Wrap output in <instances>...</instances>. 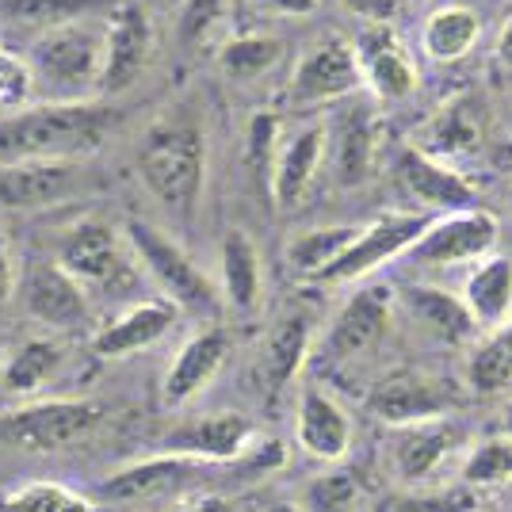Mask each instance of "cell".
<instances>
[{"instance_id":"cell-41","label":"cell","mask_w":512,"mask_h":512,"mask_svg":"<svg viewBox=\"0 0 512 512\" xmlns=\"http://www.w3.org/2000/svg\"><path fill=\"white\" fill-rule=\"evenodd\" d=\"M276 150H279V119L268 115V111H260V115H253V123H249V150H245V157H249L253 172L264 176V184L272 176Z\"/></svg>"},{"instance_id":"cell-48","label":"cell","mask_w":512,"mask_h":512,"mask_svg":"<svg viewBox=\"0 0 512 512\" xmlns=\"http://www.w3.org/2000/svg\"><path fill=\"white\" fill-rule=\"evenodd\" d=\"M264 512H302L299 505H291V501H276V505H268Z\"/></svg>"},{"instance_id":"cell-6","label":"cell","mask_w":512,"mask_h":512,"mask_svg":"<svg viewBox=\"0 0 512 512\" xmlns=\"http://www.w3.org/2000/svg\"><path fill=\"white\" fill-rule=\"evenodd\" d=\"M463 390L425 367H394L367 390V413L386 428L440 421L463 406Z\"/></svg>"},{"instance_id":"cell-11","label":"cell","mask_w":512,"mask_h":512,"mask_svg":"<svg viewBox=\"0 0 512 512\" xmlns=\"http://www.w3.org/2000/svg\"><path fill=\"white\" fill-rule=\"evenodd\" d=\"M428 222H432V214L417 211H394L375 218V222H367V226H360L356 241L337 256V264L321 272L318 283H356V279H367L371 272H379L383 264H390L394 256L409 253L413 241L425 234Z\"/></svg>"},{"instance_id":"cell-10","label":"cell","mask_w":512,"mask_h":512,"mask_svg":"<svg viewBox=\"0 0 512 512\" xmlns=\"http://www.w3.org/2000/svg\"><path fill=\"white\" fill-rule=\"evenodd\" d=\"M363 92V73L356 62L352 43H344L337 35L314 43L302 54L291 81H287V100L295 107H318V104H341Z\"/></svg>"},{"instance_id":"cell-14","label":"cell","mask_w":512,"mask_h":512,"mask_svg":"<svg viewBox=\"0 0 512 512\" xmlns=\"http://www.w3.org/2000/svg\"><path fill=\"white\" fill-rule=\"evenodd\" d=\"M379 119L367 104H341V111L325 123V165L333 169L337 184L356 188L379 165Z\"/></svg>"},{"instance_id":"cell-17","label":"cell","mask_w":512,"mask_h":512,"mask_svg":"<svg viewBox=\"0 0 512 512\" xmlns=\"http://www.w3.org/2000/svg\"><path fill=\"white\" fill-rule=\"evenodd\" d=\"M390 176H394L398 192L417 199L425 211L451 214L474 207V184H470L467 176L459 169H451V165L432 161V157H425V153L413 150V146L394 150V157H390Z\"/></svg>"},{"instance_id":"cell-44","label":"cell","mask_w":512,"mask_h":512,"mask_svg":"<svg viewBox=\"0 0 512 512\" xmlns=\"http://www.w3.org/2000/svg\"><path fill=\"white\" fill-rule=\"evenodd\" d=\"M16 287H20V276H16V256H12L8 237L0 234V306H8V302H12Z\"/></svg>"},{"instance_id":"cell-52","label":"cell","mask_w":512,"mask_h":512,"mask_svg":"<svg viewBox=\"0 0 512 512\" xmlns=\"http://www.w3.org/2000/svg\"><path fill=\"white\" fill-rule=\"evenodd\" d=\"M417 4H425V0H417Z\"/></svg>"},{"instance_id":"cell-27","label":"cell","mask_w":512,"mask_h":512,"mask_svg":"<svg viewBox=\"0 0 512 512\" xmlns=\"http://www.w3.org/2000/svg\"><path fill=\"white\" fill-rule=\"evenodd\" d=\"M199 467H203V463H195V459L157 451L153 459H138V463H130V467L111 470L104 482H100V497H104V501H115V505H119V501H146V497H157V493L180 490Z\"/></svg>"},{"instance_id":"cell-22","label":"cell","mask_w":512,"mask_h":512,"mask_svg":"<svg viewBox=\"0 0 512 512\" xmlns=\"http://www.w3.org/2000/svg\"><path fill=\"white\" fill-rule=\"evenodd\" d=\"M325 169V127H299L291 138H279L272 176H268V192L276 199L279 211H299L310 199L314 180Z\"/></svg>"},{"instance_id":"cell-30","label":"cell","mask_w":512,"mask_h":512,"mask_svg":"<svg viewBox=\"0 0 512 512\" xmlns=\"http://www.w3.org/2000/svg\"><path fill=\"white\" fill-rule=\"evenodd\" d=\"M65 360V348L54 337H27L0 356V394L4 398H31L39 394Z\"/></svg>"},{"instance_id":"cell-40","label":"cell","mask_w":512,"mask_h":512,"mask_svg":"<svg viewBox=\"0 0 512 512\" xmlns=\"http://www.w3.org/2000/svg\"><path fill=\"white\" fill-rule=\"evenodd\" d=\"M234 0H184V12L176 23V35L184 46H203L226 23Z\"/></svg>"},{"instance_id":"cell-3","label":"cell","mask_w":512,"mask_h":512,"mask_svg":"<svg viewBox=\"0 0 512 512\" xmlns=\"http://www.w3.org/2000/svg\"><path fill=\"white\" fill-rule=\"evenodd\" d=\"M23 65L31 73V88L46 92L54 104L92 100L104 65V23L88 16L46 31L43 39L27 46Z\"/></svg>"},{"instance_id":"cell-35","label":"cell","mask_w":512,"mask_h":512,"mask_svg":"<svg viewBox=\"0 0 512 512\" xmlns=\"http://www.w3.org/2000/svg\"><path fill=\"white\" fill-rule=\"evenodd\" d=\"M0 512H100L92 497L69 490L62 482H23L0 493Z\"/></svg>"},{"instance_id":"cell-45","label":"cell","mask_w":512,"mask_h":512,"mask_svg":"<svg viewBox=\"0 0 512 512\" xmlns=\"http://www.w3.org/2000/svg\"><path fill=\"white\" fill-rule=\"evenodd\" d=\"M249 4L264 16H310L318 8V0H249Z\"/></svg>"},{"instance_id":"cell-51","label":"cell","mask_w":512,"mask_h":512,"mask_svg":"<svg viewBox=\"0 0 512 512\" xmlns=\"http://www.w3.org/2000/svg\"><path fill=\"white\" fill-rule=\"evenodd\" d=\"M509 207H512V192H509Z\"/></svg>"},{"instance_id":"cell-37","label":"cell","mask_w":512,"mask_h":512,"mask_svg":"<svg viewBox=\"0 0 512 512\" xmlns=\"http://www.w3.org/2000/svg\"><path fill=\"white\" fill-rule=\"evenodd\" d=\"M459 482L467 490H493V486H509L512 482V440L509 436H490L482 444H474L467 463L459 470Z\"/></svg>"},{"instance_id":"cell-23","label":"cell","mask_w":512,"mask_h":512,"mask_svg":"<svg viewBox=\"0 0 512 512\" xmlns=\"http://www.w3.org/2000/svg\"><path fill=\"white\" fill-rule=\"evenodd\" d=\"M417 134H421V138L409 142L413 150H421L425 157L440 161V165L459 169V161L474 157V153L482 150V142H486L482 107H478V100H467V96L448 100Z\"/></svg>"},{"instance_id":"cell-50","label":"cell","mask_w":512,"mask_h":512,"mask_svg":"<svg viewBox=\"0 0 512 512\" xmlns=\"http://www.w3.org/2000/svg\"><path fill=\"white\" fill-rule=\"evenodd\" d=\"M505 490H509V497H512V482H509V486H505Z\"/></svg>"},{"instance_id":"cell-24","label":"cell","mask_w":512,"mask_h":512,"mask_svg":"<svg viewBox=\"0 0 512 512\" xmlns=\"http://www.w3.org/2000/svg\"><path fill=\"white\" fill-rule=\"evenodd\" d=\"M180 318V310L165 299L134 302L119 318H111L92 333V352L100 360H127L134 352H146L157 341H165L172 325Z\"/></svg>"},{"instance_id":"cell-33","label":"cell","mask_w":512,"mask_h":512,"mask_svg":"<svg viewBox=\"0 0 512 512\" xmlns=\"http://www.w3.org/2000/svg\"><path fill=\"white\" fill-rule=\"evenodd\" d=\"M360 226H318V230H302L287 241V264L306 279H321L325 268L337 264V256L356 241Z\"/></svg>"},{"instance_id":"cell-19","label":"cell","mask_w":512,"mask_h":512,"mask_svg":"<svg viewBox=\"0 0 512 512\" xmlns=\"http://www.w3.org/2000/svg\"><path fill=\"white\" fill-rule=\"evenodd\" d=\"M23 310L54 333H77L92 321V299L73 276H65L54 260L35 264L23 279Z\"/></svg>"},{"instance_id":"cell-34","label":"cell","mask_w":512,"mask_h":512,"mask_svg":"<svg viewBox=\"0 0 512 512\" xmlns=\"http://www.w3.org/2000/svg\"><path fill=\"white\" fill-rule=\"evenodd\" d=\"M467 383L474 394H501L512 386V318L474 344L467 360Z\"/></svg>"},{"instance_id":"cell-46","label":"cell","mask_w":512,"mask_h":512,"mask_svg":"<svg viewBox=\"0 0 512 512\" xmlns=\"http://www.w3.org/2000/svg\"><path fill=\"white\" fill-rule=\"evenodd\" d=\"M169 512H230V505L222 497H188L184 505H176Z\"/></svg>"},{"instance_id":"cell-15","label":"cell","mask_w":512,"mask_h":512,"mask_svg":"<svg viewBox=\"0 0 512 512\" xmlns=\"http://www.w3.org/2000/svg\"><path fill=\"white\" fill-rule=\"evenodd\" d=\"M153 50V27L142 4H123L104 23V65L96 96H119L138 85Z\"/></svg>"},{"instance_id":"cell-2","label":"cell","mask_w":512,"mask_h":512,"mask_svg":"<svg viewBox=\"0 0 512 512\" xmlns=\"http://www.w3.org/2000/svg\"><path fill=\"white\" fill-rule=\"evenodd\" d=\"M134 169L142 176L146 192L169 207L180 218H192L199 207V195L207 184V138L203 127L176 115V119H161L157 127L146 130Z\"/></svg>"},{"instance_id":"cell-38","label":"cell","mask_w":512,"mask_h":512,"mask_svg":"<svg viewBox=\"0 0 512 512\" xmlns=\"http://www.w3.org/2000/svg\"><path fill=\"white\" fill-rule=\"evenodd\" d=\"M279 54H283V46L272 35H237L218 50V65L234 81H253L279 62Z\"/></svg>"},{"instance_id":"cell-28","label":"cell","mask_w":512,"mask_h":512,"mask_svg":"<svg viewBox=\"0 0 512 512\" xmlns=\"http://www.w3.org/2000/svg\"><path fill=\"white\" fill-rule=\"evenodd\" d=\"M310 318L306 314H283V318L268 329V337L260 344V360H256V375L268 394H279L299 379V371L310 360Z\"/></svg>"},{"instance_id":"cell-13","label":"cell","mask_w":512,"mask_h":512,"mask_svg":"<svg viewBox=\"0 0 512 512\" xmlns=\"http://www.w3.org/2000/svg\"><path fill=\"white\" fill-rule=\"evenodd\" d=\"M256 436L260 432L245 413L226 409V413H203V417H192V421H180L176 428H169L161 436V451L214 467V463H237L256 444Z\"/></svg>"},{"instance_id":"cell-29","label":"cell","mask_w":512,"mask_h":512,"mask_svg":"<svg viewBox=\"0 0 512 512\" xmlns=\"http://www.w3.org/2000/svg\"><path fill=\"white\" fill-rule=\"evenodd\" d=\"M402 306L409 310L413 325L436 344L459 348V344H467L478 333L467 306L459 302V295L440 291V287H409V291H402Z\"/></svg>"},{"instance_id":"cell-20","label":"cell","mask_w":512,"mask_h":512,"mask_svg":"<svg viewBox=\"0 0 512 512\" xmlns=\"http://www.w3.org/2000/svg\"><path fill=\"white\" fill-rule=\"evenodd\" d=\"M295 440L299 448L318 459L337 467L348 448H352V417L348 409L325 390V386L310 383L299 390V402H295Z\"/></svg>"},{"instance_id":"cell-26","label":"cell","mask_w":512,"mask_h":512,"mask_svg":"<svg viewBox=\"0 0 512 512\" xmlns=\"http://www.w3.org/2000/svg\"><path fill=\"white\" fill-rule=\"evenodd\" d=\"M459 302L467 306L474 329L493 333L512 318V256L490 253L470 264Z\"/></svg>"},{"instance_id":"cell-49","label":"cell","mask_w":512,"mask_h":512,"mask_svg":"<svg viewBox=\"0 0 512 512\" xmlns=\"http://www.w3.org/2000/svg\"><path fill=\"white\" fill-rule=\"evenodd\" d=\"M505 436L512 440V402H509V409H505Z\"/></svg>"},{"instance_id":"cell-21","label":"cell","mask_w":512,"mask_h":512,"mask_svg":"<svg viewBox=\"0 0 512 512\" xmlns=\"http://www.w3.org/2000/svg\"><path fill=\"white\" fill-rule=\"evenodd\" d=\"M77 192V161H4L0 165V207L4 211H46Z\"/></svg>"},{"instance_id":"cell-1","label":"cell","mask_w":512,"mask_h":512,"mask_svg":"<svg viewBox=\"0 0 512 512\" xmlns=\"http://www.w3.org/2000/svg\"><path fill=\"white\" fill-rule=\"evenodd\" d=\"M119 111L100 100L20 107L0 119V165L4 161H77L107 142Z\"/></svg>"},{"instance_id":"cell-43","label":"cell","mask_w":512,"mask_h":512,"mask_svg":"<svg viewBox=\"0 0 512 512\" xmlns=\"http://www.w3.org/2000/svg\"><path fill=\"white\" fill-rule=\"evenodd\" d=\"M341 4L360 23H390L402 8V0H341Z\"/></svg>"},{"instance_id":"cell-8","label":"cell","mask_w":512,"mask_h":512,"mask_svg":"<svg viewBox=\"0 0 512 512\" xmlns=\"http://www.w3.org/2000/svg\"><path fill=\"white\" fill-rule=\"evenodd\" d=\"M394 302H398V295L386 283L360 287L337 310V318L329 321L325 337L318 341V363L337 367V363L360 360L375 344H383V337L390 333V321H394Z\"/></svg>"},{"instance_id":"cell-7","label":"cell","mask_w":512,"mask_h":512,"mask_svg":"<svg viewBox=\"0 0 512 512\" xmlns=\"http://www.w3.org/2000/svg\"><path fill=\"white\" fill-rule=\"evenodd\" d=\"M100 425V406L85 398H46V402H23L0 413V444L35 455H50L77 444Z\"/></svg>"},{"instance_id":"cell-25","label":"cell","mask_w":512,"mask_h":512,"mask_svg":"<svg viewBox=\"0 0 512 512\" xmlns=\"http://www.w3.org/2000/svg\"><path fill=\"white\" fill-rule=\"evenodd\" d=\"M218 295L237 318H253L264 302V264L245 230H230L218 249Z\"/></svg>"},{"instance_id":"cell-47","label":"cell","mask_w":512,"mask_h":512,"mask_svg":"<svg viewBox=\"0 0 512 512\" xmlns=\"http://www.w3.org/2000/svg\"><path fill=\"white\" fill-rule=\"evenodd\" d=\"M497 62H501L512 73V16L505 20L501 35H497Z\"/></svg>"},{"instance_id":"cell-39","label":"cell","mask_w":512,"mask_h":512,"mask_svg":"<svg viewBox=\"0 0 512 512\" xmlns=\"http://www.w3.org/2000/svg\"><path fill=\"white\" fill-rule=\"evenodd\" d=\"M482 497L474 490H467L463 482L455 486H440V490H413L406 497L394 501L390 512H478Z\"/></svg>"},{"instance_id":"cell-42","label":"cell","mask_w":512,"mask_h":512,"mask_svg":"<svg viewBox=\"0 0 512 512\" xmlns=\"http://www.w3.org/2000/svg\"><path fill=\"white\" fill-rule=\"evenodd\" d=\"M31 73L23 58H16L12 50L0 46V111H20L31 100Z\"/></svg>"},{"instance_id":"cell-4","label":"cell","mask_w":512,"mask_h":512,"mask_svg":"<svg viewBox=\"0 0 512 512\" xmlns=\"http://www.w3.org/2000/svg\"><path fill=\"white\" fill-rule=\"evenodd\" d=\"M123 241H127L130 256L161 287L165 302H172L176 310H192L203 318H214L222 310V295H218L214 279L169 234H161L157 226L142 222V218H127L123 222Z\"/></svg>"},{"instance_id":"cell-31","label":"cell","mask_w":512,"mask_h":512,"mask_svg":"<svg viewBox=\"0 0 512 512\" xmlns=\"http://www.w3.org/2000/svg\"><path fill=\"white\" fill-rule=\"evenodd\" d=\"M104 0H0V27L31 46L46 31L73 20H88Z\"/></svg>"},{"instance_id":"cell-36","label":"cell","mask_w":512,"mask_h":512,"mask_svg":"<svg viewBox=\"0 0 512 512\" xmlns=\"http://www.w3.org/2000/svg\"><path fill=\"white\" fill-rule=\"evenodd\" d=\"M302 512H360L363 509V486L352 470H325L318 478L306 482L302 497L295 501Z\"/></svg>"},{"instance_id":"cell-5","label":"cell","mask_w":512,"mask_h":512,"mask_svg":"<svg viewBox=\"0 0 512 512\" xmlns=\"http://www.w3.org/2000/svg\"><path fill=\"white\" fill-rule=\"evenodd\" d=\"M65 276H73L85 295H119L134 283V256H130L123 234L104 218H85L69 226L58 245V260Z\"/></svg>"},{"instance_id":"cell-32","label":"cell","mask_w":512,"mask_h":512,"mask_svg":"<svg viewBox=\"0 0 512 512\" xmlns=\"http://www.w3.org/2000/svg\"><path fill=\"white\" fill-rule=\"evenodd\" d=\"M482 20L467 4H444L421 23V46L432 62H459L478 46Z\"/></svg>"},{"instance_id":"cell-16","label":"cell","mask_w":512,"mask_h":512,"mask_svg":"<svg viewBox=\"0 0 512 512\" xmlns=\"http://www.w3.org/2000/svg\"><path fill=\"white\" fill-rule=\"evenodd\" d=\"M352 50L360 62L363 88H371L375 100L398 104L417 88V65L390 23H360Z\"/></svg>"},{"instance_id":"cell-12","label":"cell","mask_w":512,"mask_h":512,"mask_svg":"<svg viewBox=\"0 0 512 512\" xmlns=\"http://www.w3.org/2000/svg\"><path fill=\"white\" fill-rule=\"evenodd\" d=\"M463 440H467V432L455 417L386 428V467L398 482L417 486L444 467L451 455L463 448Z\"/></svg>"},{"instance_id":"cell-18","label":"cell","mask_w":512,"mask_h":512,"mask_svg":"<svg viewBox=\"0 0 512 512\" xmlns=\"http://www.w3.org/2000/svg\"><path fill=\"white\" fill-rule=\"evenodd\" d=\"M226 356H230V333L222 325H207L192 333L180 344V352L172 356L169 371L161 379V406L184 409L188 402H195L218 379Z\"/></svg>"},{"instance_id":"cell-53","label":"cell","mask_w":512,"mask_h":512,"mask_svg":"<svg viewBox=\"0 0 512 512\" xmlns=\"http://www.w3.org/2000/svg\"><path fill=\"white\" fill-rule=\"evenodd\" d=\"M0 356H4V348H0Z\"/></svg>"},{"instance_id":"cell-9","label":"cell","mask_w":512,"mask_h":512,"mask_svg":"<svg viewBox=\"0 0 512 512\" xmlns=\"http://www.w3.org/2000/svg\"><path fill=\"white\" fill-rule=\"evenodd\" d=\"M493 245H497V218L490 211L467 207V211L432 214L425 234L413 241L409 260L421 268H459L490 256Z\"/></svg>"}]
</instances>
